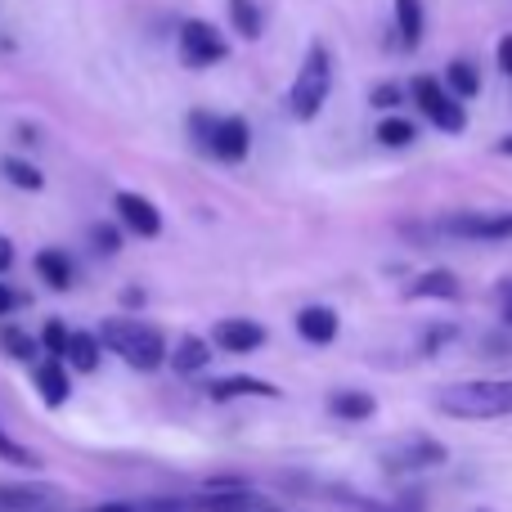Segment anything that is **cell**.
Here are the masks:
<instances>
[{"instance_id": "cell-36", "label": "cell", "mask_w": 512, "mask_h": 512, "mask_svg": "<svg viewBox=\"0 0 512 512\" xmlns=\"http://www.w3.org/2000/svg\"><path fill=\"white\" fill-rule=\"evenodd\" d=\"M499 153H508V158H512V135H508V140H499Z\"/></svg>"}, {"instance_id": "cell-34", "label": "cell", "mask_w": 512, "mask_h": 512, "mask_svg": "<svg viewBox=\"0 0 512 512\" xmlns=\"http://www.w3.org/2000/svg\"><path fill=\"white\" fill-rule=\"evenodd\" d=\"M14 306H18V297L5 288V283H0V315H9V310H14Z\"/></svg>"}, {"instance_id": "cell-25", "label": "cell", "mask_w": 512, "mask_h": 512, "mask_svg": "<svg viewBox=\"0 0 512 512\" xmlns=\"http://www.w3.org/2000/svg\"><path fill=\"white\" fill-rule=\"evenodd\" d=\"M378 144H387V149H405V144H414V122H405V117H382L378 122Z\"/></svg>"}, {"instance_id": "cell-31", "label": "cell", "mask_w": 512, "mask_h": 512, "mask_svg": "<svg viewBox=\"0 0 512 512\" xmlns=\"http://www.w3.org/2000/svg\"><path fill=\"white\" fill-rule=\"evenodd\" d=\"M495 59H499V72H504V77H512V32H508V36H499Z\"/></svg>"}, {"instance_id": "cell-10", "label": "cell", "mask_w": 512, "mask_h": 512, "mask_svg": "<svg viewBox=\"0 0 512 512\" xmlns=\"http://www.w3.org/2000/svg\"><path fill=\"white\" fill-rule=\"evenodd\" d=\"M32 387L36 396H41V405L59 409L72 400V378H68V360H59V355H50V360H41L32 369Z\"/></svg>"}, {"instance_id": "cell-14", "label": "cell", "mask_w": 512, "mask_h": 512, "mask_svg": "<svg viewBox=\"0 0 512 512\" xmlns=\"http://www.w3.org/2000/svg\"><path fill=\"white\" fill-rule=\"evenodd\" d=\"M396 32L405 50H418L427 32V14H423V0H396Z\"/></svg>"}, {"instance_id": "cell-9", "label": "cell", "mask_w": 512, "mask_h": 512, "mask_svg": "<svg viewBox=\"0 0 512 512\" xmlns=\"http://www.w3.org/2000/svg\"><path fill=\"white\" fill-rule=\"evenodd\" d=\"M0 512H63V495L45 481H0Z\"/></svg>"}, {"instance_id": "cell-30", "label": "cell", "mask_w": 512, "mask_h": 512, "mask_svg": "<svg viewBox=\"0 0 512 512\" xmlns=\"http://www.w3.org/2000/svg\"><path fill=\"white\" fill-rule=\"evenodd\" d=\"M90 234H95V248H104V252H117V248H122V239H117L113 225H95Z\"/></svg>"}, {"instance_id": "cell-32", "label": "cell", "mask_w": 512, "mask_h": 512, "mask_svg": "<svg viewBox=\"0 0 512 512\" xmlns=\"http://www.w3.org/2000/svg\"><path fill=\"white\" fill-rule=\"evenodd\" d=\"M90 512H144V504H126V499H117V504H99Z\"/></svg>"}, {"instance_id": "cell-35", "label": "cell", "mask_w": 512, "mask_h": 512, "mask_svg": "<svg viewBox=\"0 0 512 512\" xmlns=\"http://www.w3.org/2000/svg\"><path fill=\"white\" fill-rule=\"evenodd\" d=\"M504 324L512 328V283H504Z\"/></svg>"}, {"instance_id": "cell-20", "label": "cell", "mask_w": 512, "mask_h": 512, "mask_svg": "<svg viewBox=\"0 0 512 512\" xmlns=\"http://www.w3.org/2000/svg\"><path fill=\"white\" fill-rule=\"evenodd\" d=\"M459 279L450 270H423L414 283H409V297H436V301H454L459 297Z\"/></svg>"}, {"instance_id": "cell-2", "label": "cell", "mask_w": 512, "mask_h": 512, "mask_svg": "<svg viewBox=\"0 0 512 512\" xmlns=\"http://www.w3.org/2000/svg\"><path fill=\"white\" fill-rule=\"evenodd\" d=\"M99 342H104V351L122 355V360L140 373H153L167 360V342H162L158 328L140 324V319H126V315L104 319V324H99Z\"/></svg>"}, {"instance_id": "cell-12", "label": "cell", "mask_w": 512, "mask_h": 512, "mask_svg": "<svg viewBox=\"0 0 512 512\" xmlns=\"http://www.w3.org/2000/svg\"><path fill=\"white\" fill-rule=\"evenodd\" d=\"M212 342L221 351H234V355H248V351H261L265 346V328L256 319H221L212 328Z\"/></svg>"}, {"instance_id": "cell-4", "label": "cell", "mask_w": 512, "mask_h": 512, "mask_svg": "<svg viewBox=\"0 0 512 512\" xmlns=\"http://www.w3.org/2000/svg\"><path fill=\"white\" fill-rule=\"evenodd\" d=\"M409 95H414V104L423 108V117H427L432 126H441V131H450V135H463V131H468V113H463V99L454 95L445 81H436V77H414Z\"/></svg>"}, {"instance_id": "cell-21", "label": "cell", "mask_w": 512, "mask_h": 512, "mask_svg": "<svg viewBox=\"0 0 512 512\" xmlns=\"http://www.w3.org/2000/svg\"><path fill=\"white\" fill-rule=\"evenodd\" d=\"M445 86H450L459 99H477L481 95V72L472 68L468 59H454L450 68H445Z\"/></svg>"}, {"instance_id": "cell-17", "label": "cell", "mask_w": 512, "mask_h": 512, "mask_svg": "<svg viewBox=\"0 0 512 512\" xmlns=\"http://www.w3.org/2000/svg\"><path fill=\"white\" fill-rule=\"evenodd\" d=\"M36 270H41V279H45V288H54V292H63V288H72V261H68V252L63 248H45V252H36Z\"/></svg>"}, {"instance_id": "cell-1", "label": "cell", "mask_w": 512, "mask_h": 512, "mask_svg": "<svg viewBox=\"0 0 512 512\" xmlns=\"http://www.w3.org/2000/svg\"><path fill=\"white\" fill-rule=\"evenodd\" d=\"M441 414L463 418V423H481V418H508L512 414V378H477V382H454L436 396Z\"/></svg>"}, {"instance_id": "cell-16", "label": "cell", "mask_w": 512, "mask_h": 512, "mask_svg": "<svg viewBox=\"0 0 512 512\" xmlns=\"http://www.w3.org/2000/svg\"><path fill=\"white\" fill-rule=\"evenodd\" d=\"M328 409H333L337 418H346V423H364V418L378 414V400H373L369 391H333Z\"/></svg>"}, {"instance_id": "cell-19", "label": "cell", "mask_w": 512, "mask_h": 512, "mask_svg": "<svg viewBox=\"0 0 512 512\" xmlns=\"http://www.w3.org/2000/svg\"><path fill=\"white\" fill-rule=\"evenodd\" d=\"M212 364V342H203V337H180L176 342V351H171V369L176 373H198V369H207Z\"/></svg>"}, {"instance_id": "cell-37", "label": "cell", "mask_w": 512, "mask_h": 512, "mask_svg": "<svg viewBox=\"0 0 512 512\" xmlns=\"http://www.w3.org/2000/svg\"><path fill=\"white\" fill-rule=\"evenodd\" d=\"M261 512H279V508H270V504H265V508H261Z\"/></svg>"}, {"instance_id": "cell-15", "label": "cell", "mask_w": 512, "mask_h": 512, "mask_svg": "<svg viewBox=\"0 0 512 512\" xmlns=\"http://www.w3.org/2000/svg\"><path fill=\"white\" fill-rule=\"evenodd\" d=\"M99 351H104L99 333H68V351H63V360H68L72 373H95L99 369Z\"/></svg>"}, {"instance_id": "cell-28", "label": "cell", "mask_w": 512, "mask_h": 512, "mask_svg": "<svg viewBox=\"0 0 512 512\" xmlns=\"http://www.w3.org/2000/svg\"><path fill=\"white\" fill-rule=\"evenodd\" d=\"M41 342H45V351L63 360V351H68V328H63L59 319H50V324H45V333H41Z\"/></svg>"}, {"instance_id": "cell-22", "label": "cell", "mask_w": 512, "mask_h": 512, "mask_svg": "<svg viewBox=\"0 0 512 512\" xmlns=\"http://www.w3.org/2000/svg\"><path fill=\"white\" fill-rule=\"evenodd\" d=\"M0 176H5L14 189H23V194H36V189L45 185L41 171H36L32 162H23V158H0Z\"/></svg>"}, {"instance_id": "cell-24", "label": "cell", "mask_w": 512, "mask_h": 512, "mask_svg": "<svg viewBox=\"0 0 512 512\" xmlns=\"http://www.w3.org/2000/svg\"><path fill=\"white\" fill-rule=\"evenodd\" d=\"M328 499H333V504L342 508V512H400V508L382 504V499L360 495V490H351V486H333V490H328Z\"/></svg>"}, {"instance_id": "cell-5", "label": "cell", "mask_w": 512, "mask_h": 512, "mask_svg": "<svg viewBox=\"0 0 512 512\" xmlns=\"http://www.w3.org/2000/svg\"><path fill=\"white\" fill-rule=\"evenodd\" d=\"M194 135L216 153L221 162H243L252 149V131L243 117H207L194 113Z\"/></svg>"}, {"instance_id": "cell-13", "label": "cell", "mask_w": 512, "mask_h": 512, "mask_svg": "<svg viewBox=\"0 0 512 512\" xmlns=\"http://www.w3.org/2000/svg\"><path fill=\"white\" fill-rule=\"evenodd\" d=\"M297 333H301V342H310V346H328L337 337V310L333 306H301Z\"/></svg>"}, {"instance_id": "cell-7", "label": "cell", "mask_w": 512, "mask_h": 512, "mask_svg": "<svg viewBox=\"0 0 512 512\" xmlns=\"http://www.w3.org/2000/svg\"><path fill=\"white\" fill-rule=\"evenodd\" d=\"M441 234L463 243H504L512 239V212H454L441 221Z\"/></svg>"}, {"instance_id": "cell-6", "label": "cell", "mask_w": 512, "mask_h": 512, "mask_svg": "<svg viewBox=\"0 0 512 512\" xmlns=\"http://www.w3.org/2000/svg\"><path fill=\"white\" fill-rule=\"evenodd\" d=\"M176 45H180V63H185V68H216V63H225V54H230V41H225L207 18H185Z\"/></svg>"}, {"instance_id": "cell-29", "label": "cell", "mask_w": 512, "mask_h": 512, "mask_svg": "<svg viewBox=\"0 0 512 512\" xmlns=\"http://www.w3.org/2000/svg\"><path fill=\"white\" fill-rule=\"evenodd\" d=\"M400 99H405V90L400 86H378L373 90V108H396Z\"/></svg>"}, {"instance_id": "cell-38", "label": "cell", "mask_w": 512, "mask_h": 512, "mask_svg": "<svg viewBox=\"0 0 512 512\" xmlns=\"http://www.w3.org/2000/svg\"><path fill=\"white\" fill-rule=\"evenodd\" d=\"M472 512H490V508H472Z\"/></svg>"}, {"instance_id": "cell-18", "label": "cell", "mask_w": 512, "mask_h": 512, "mask_svg": "<svg viewBox=\"0 0 512 512\" xmlns=\"http://www.w3.org/2000/svg\"><path fill=\"white\" fill-rule=\"evenodd\" d=\"M234 396H265V400H274V396H279V387H270L265 378H248V373H234V378L212 382V400H234Z\"/></svg>"}, {"instance_id": "cell-27", "label": "cell", "mask_w": 512, "mask_h": 512, "mask_svg": "<svg viewBox=\"0 0 512 512\" xmlns=\"http://www.w3.org/2000/svg\"><path fill=\"white\" fill-rule=\"evenodd\" d=\"M0 459H5V463H14V468H32V463H36L32 454H27L23 445H18L14 436L5 432V427H0Z\"/></svg>"}, {"instance_id": "cell-8", "label": "cell", "mask_w": 512, "mask_h": 512, "mask_svg": "<svg viewBox=\"0 0 512 512\" xmlns=\"http://www.w3.org/2000/svg\"><path fill=\"white\" fill-rule=\"evenodd\" d=\"M445 463V445L432 441V436H409L405 445L382 454V468L396 472V477H409V472H423V468H441Z\"/></svg>"}, {"instance_id": "cell-23", "label": "cell", "mask_w": 512, "mask_h": 512, "mask_svg": "<svg viewBox=\"0 0 512 512\" xmlns=\"http://www.w3.org/2000/svg\"><path fill=\"white\" fill-rule=\"evenodd\" d=\"M230 23L243 41H256L261 27H265V18H261V9H256V0H230Z\"/></svg>"}, {"instance_id": "cell-11", "label": "cell", "mask_w": 512, "mask_h": 512, "mask_svg": "<svg viewBox=\"0 0 512 512\" xmlns=\"http://www.w3.org/2000/svg\"><path fill=\"white\" fill-rule=\"evenodd\" d=\"M117 221L126 225L131 234H140V239H158L162 234V212L149 203V198H140V194H117Z\"/></svg>"}, {"instance_id": "cell-33", "label": "cell", "mask_w": 512, "mask_h": 512, "mask_svg": "<svg viewBox=\"0 0 512 512\" xmlns=\"http://www.w3.org/2000/svg\"><path fill=\"white\" fill-rule=\"evenodd\" d=\"M9 265H14V243L0 234V270H9Z\"/></svg>"}, {"instance_id": "cell-26", "label": "cell", "mask_w": 512, "mask_h": 512, "mask_svg": "<svg viewBox=\"0 0 512 512\" xmlns=\"http://www.w3.org/2000/svg\"><path fill=\"white\" fill-rule=\"evenodd\" d=\"M0 351L14 355V360H32V355H36V342H32L27 333H18V328H5V333H0Z\"/></svg>"}, {"instance_id": "cell-3", "label": "cell", "mask_w": 512, "mask_h": 512, "mask_svg": "<svg viewBox=\"0 0 512 512\" xmlns=\"http://www.w3.org/2000/svg\"><path fill=\"white\" fill-rule=\"evenodd\" d=\"M328 90H333V54L324 45H310L306 59H301L297 77H292V90H288V113L297 122H315L328 104Z\"/></svg>"}]
</instances>
